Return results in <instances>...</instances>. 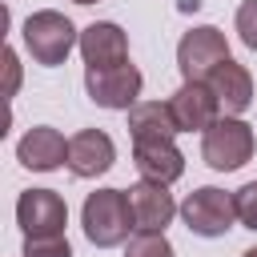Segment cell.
Listing matches in <instances>:
<instances>
[{
    "label": "cell",
    "instance_id": "1",
    "mask_svg": "<svg viewBox=\"0 0 257 257\" xmlns=\"http://www.w3.org/2000/svg\"><path fill=\"white\" fill-rule=\"evenodd\" d=\"M80 225L84 237L96 249H116L128 241V233L137 229L133 205H128V189H96L84 197L80 205Z\"/></svg>",
    "mask_w": 257,
    "mask_h": 257
},
{
    "label": "cell",
    "instance_id": "2",
    "mask_svg": "<svg viewBox=\"0 0 257 257\" xmlns=\"http://www.w3.org/2000/svg\"><path fill=\"white\" fill-rule=\"evenodd\" d=\"M20 40H24L28 56H32L36 64H44V68L64 64L68 52L80 48V32H76V24H72L64 12H56V8H40V12H32V16L24 20V28H20Z\"/></svg>",
    "mask_w": 257,
    "mask_h": 257
},
{
    "label": "cell",
    "instance_id": "3",
    "mask_svg": "<svg viewBox=\"0 0 257 257\" xmlns=\"http://www.w3.org/2000/svg\"><path fill=\"white\" fill-rule=\"evenodd\" d=\"M257 153V137L253 124H245L241 116H221L209 133H201V161L217 173H237L241 165H249Z\"/></svg>",
    "mask_w": 257,
    "mask_h": 257
},
{
    "label": "cell",
    "instance_id": "4",
    "mask_svg": "<svg viewBox=\"0 0 257 257\" xmlns=\"http://www.w3.org/2000/svg\"><path fill=\"white\" fill-rule=\"evenodd\" d=\"M181 221L193 237H225L237 225V201L217 185H201L181 201Z\"/></svg>",
    "mask_w": 257,
    "mask_h": 257
},
{
    "label": "cell",
    "instance_id": "5",
    "mask_svg": "<svg viewBox=\"0 0 257 257\" xmlns=\"http://www.w3.org/2000/svg\"><path fill=\"white\" fill-rule=\"evenodd\" d=\"M229 60V40L213 24H197L181 36L177 44V68L185 80H209L221 64Z\"/></svg>",
    "mask_w": 257,
    "mask_h": 257
},
{
    "label": "cell",
    "instance_id": "6",
    "mask_svg": "<svg viewBox=\"0 0 257 257\" xmlns=\"http://www.w3.org/2000/svg\"><path fill=\"white\" fill-rule=\"evenodd\" d=\"M141 88L145 76L137 64H116V68H84V92L92 104L112 108V112H128L133 104H141Z\"/></svg>",
    "mask_w": 257,
    "mask_h": 257
},
{
    "label": "cell",
    "instance_id": "7",
    "mask_svg": "<svg viewBox=\"0 0 257 257\" xmlns=\"http://www.w3.org/2000/svg\"><path fill=\"white\" fill-rule=\"evenodd\" d=\"M16 225L24 237H60L68 225V205L56 189H24L16 197Z\"/></svg>",
    "mask_w": 257,
    "mask_h": 257
},
{
    "label": "cell",
    "instance_id": "8",
    "mask_svg": "<svg viewBox=\"0 0 257 257\" xmlns=\"http://www.w3.org/2000/svg\"><path fill=\"white\" fill-rule=\"evenodd\" d=\"M169 112L181 133H209L221 120V100L213 96L209 80H181V88L169 96Z\"/></svg>",
    "mask_w": 257,
    "mask_h": 257
},
{
    "label": "cell",
    "instance_id": "9",
    "mask_svg": "<svg viewBox=\"0 0 257 257\" xmlns=\"http://www.w3.org/2000/svg\"><path fill=\"white\" fill-rule=\"evenodd\" d=\"M116 165V145L104 128H80L76 137H68V173L80 181L104 177Z\"/></svg>",
    "mask_w": 257,
    "mask_h": 257
},
{
    "label": "cell",
    "instance_id": "10",
    "mask_svg": "<svg viewBox=\"0 0 257 257\" xmlns=\"http://www.w3.org/2000/svg\"><path fill=\"white\" fill-rule=\"evenodd\" d=\"M80 56H84V68L128 64V32L116 20H92L88 28H80Z\"/></svg>",
    "mask_w": 257,
    "mask_h": 257
},
{
    "label": "cell",
    "instance_id": "11",
    "mask_svg": "<svg viewBox=\"0 0 257 257\" xmlns=\"http://www.w3.org/2000/svg\"><path fill=\"white\" fill-rule=\"evenodd\" d=\"M128 205H133V217H137V233H165L169 221L181 213L169 185H157V181L128 185Z\"/></svg>",
    "mask_w": 257,
    "mask_h": 257
},
{
    "label": "cell",
    "instance_id": "12",
    "mask_svg": "<svg viewBox=\"0 0 257 257\" xmlns=\"http://www.w3.org/2000/svg\"><path fill=\"white\" fill-rule=\"evenodd\" d=\"M16 161L24 169H32V173H52V169L68 165V141L52 124H32L16 141Z\"/></svg>",
    "mask_w": 257,
    "mask_h": 257
},
{
    "label": "cell",
    "instance_id": "13",
    "mask_svg": "<svg viewBox=\"0 0 257 257\" xmlns=\"http://www.w3.org/2000/svg\"><path fill=\"white\" fill-rule=\"evenodd\" d=\"M133 165H137L141 181H157V185H173L185 177V153L173 141H137Z\"/></svg>",
    "mask_w": 257,
    "mask_h": 257
},
{
    "label": "cell",
    "instance_id": "14",
    "mask_svg": "<svg viewBox=\"0 0 257 257\" xmlns=\"http://www.w3.org/2000/svg\"><path fill=\"white\" fill-rule=\"evenodd\" d=\"M209 88H213V96L221 100L225 116H241V112L253 104V76H249V68L237 64L233 56L209 76Z\"/></svg>",
    "mask_w": 257,
    "mask_h": 257
},
{
    "label": "cell",
    "instance_id": "15",
    "mask_svg": "<svg viewBox=\"0 0 257 257\" xmlns=\"http://www.w3.org/2000/svg\"><path fill=\"white\" fill-rule=\"evenodd\" d=\"M181 128L169 112V100H141L128 108V137L137 141H173Z\"/></svg>",
    "mask_w": 257,
    "mask_h": 257
},
{
    "label": "cell",
    "instance_id": "16",
    "mask_svg": "<svg viewBox=\"0 0 257 257\" xmlns=\"http://www.w3.org/2000/svg\"><path fill=\"white\" fill-rule=\"evenodd\" d=\"M124 257H177L165 233H133L124 241Z\"/></svg>",
    "mask_w": 257,
    "mask_h": 257
},
{
    "label": "cell",
    "instance_id": "17",
    "mask_svg": "<svg viewBox=\"0 0 257 257\" xmlns=\"http://www.w3.org/2000/svg\"><path fill=\"white\" fill-rule=\"evenodd\" d=\"M20 257H72V245L68 237H24V249Z\"/></svg>",
    "mask_w": 257,
    "mask_h": 257
},
{
    "label": "cell",
    "instance_id": "18",
    "mask_svg": "<svg viewBox=\"0 0 257 257\" xmlns=\"http://www.w3.org/2000/svg\"><path fill=\"white\" fill-rule=\"evenodd\" d=\"M233 24H237L241 44L257 52V0H241V8H237V20H233Z\"/></svg>",
    "mask_w": 257,
    "mask_h": 257
},
{
    "label": "cell",
    "instance_id": "19",
    "mask_svg": "<svg viewBox=\"0 0 257 257\" xmlns=\"http://www.w3.org/2000/svg\"><path fill=\"white\" fill-rule=\"evenodd\" d=\"M233 201H237V221H241L245 229L257 233V181L241 185V189L233 193Z\"/></svg>",
    "mask_w": 257,
    "mask_h": 257
},
{
    "label": "cell",
    "instance_id": "20",
    "mask_svg": "<svg viewBox=\"0 0 257 257\" xmlns=\"http://www.w3.org/2000/svg\"><path fill=\"white\" fill-rule=\"evenodd\" d=\"M4 64H8V96H16V88H20V56L12 48H4Z\"/></svg>",
    "mask_w": 257,
    "mask_h": 257
},
{
    "label": "cell",
    "instance_id": "21",
    "mask_svg": "<svg viewBox=\"0 0 257 257\" xmlns=\"http://www.w3.org/2000/svg\"><path fill=\"white\" fill-rule=\"evenodd\" d=\"M177 8H181V12H197V8H201V0H181Z\"/></svg>",
    "mask_w": 257,
    "mask_h": 257
},
{
    "label": "cell",
    "instance_id": "22",
    "mask_svg": "<svg viewBox=\"0 0 257 257\" xmlns=\"http://www.w3.org/2000/svg\"><path fill=\"white\" fill-rule=\"evenodd\" d=\"M241 257H257V245H253V249H245V253H241Z\"/></svg>",
    "mask_w": 257,
    "mask_h": 257
},
{
    "label": "cell",
    "instance_id": "23",
    "mask_svg": "<svg viewBox=\"0 0 257 257\" xmlns=\"http://www.w3.org/2000/svg\"><path fill=\"white\" fill-rule=\"evenodd\" d=\"M72 4H96V0H72Z\"/></svg>",
    "mask_w": 257,
    "mask_h": 257
}]
</instances>
